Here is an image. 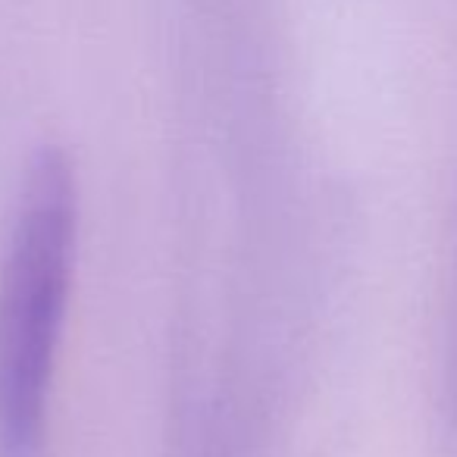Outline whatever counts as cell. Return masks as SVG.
I'll list each match as a JSON object with an SVG mask.
<instances>
[{"mask_svg":"<svg viewBox=\"0 0 457 457\" xmlns=\"http://www.w3.org/2000/svg\"><path fill=\"white\" fill-rule=\"evenodd\" d=\"M76 245V185L60 151L35 160L0 270V457H41Z\"/></svg>","mask_w":457,"mask_h":457,"instance_id":"cell-1","label":"cell"}]
</instances>
